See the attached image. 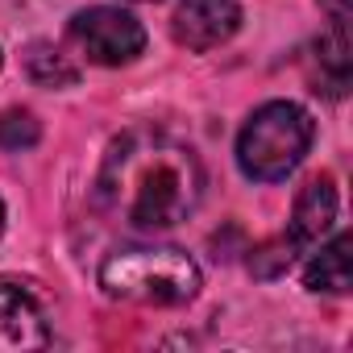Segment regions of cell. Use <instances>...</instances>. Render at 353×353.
Returning <instances> with one entry per match:
<instances>
[{"label": "cell", "instance_id": "obj_5", "mask_svg": "<svg viewBox=\"0 0 353 353\" xmlns=\"http://www.w3.org/2000/svg\"><path fill=\"white\" fill-rule=\"evenodd\" d=\"M241 30L237 0H179L170 17V34L188 50H212Z\"/></svg>", "mask_w": 353, "mask_h": 353}, {"label": "cell", "instance_id": "obj_4", "mask_svg": "<svg viewBox=\"0 0 353 353\" xmlns=\"http://www.w3.org/2000/svg\"><path fill=\"white\" fill-rule=\"evenodd\" d=\"M71 42L96 67H125L145 50V30L133 13L96 5V9H83L71 17Z\"/></svg>", "mask_w": 353, "mask_h": 353}, {"label": "cell", "instance_id": "obj_3", "mask_svg": "<svg viewBox=\"0 0 353 353\" xmlns=\"http://www.w3.org/2000/svg\"><path fill=\"white\" fill-rule=\"evenodd\" d=\"M312 137H316V125L299 104L270 100L241 125L237 166L254 183H279L303 162V154L312 150Z\"/></svg>", "mask_w": 353, "mask_h": 353}, {"label": "cell", "instance_id": "obj_14", "mask_svg": "<svg viewBox=\"0 0 353 353\" xmlns=\"http://www.w3.org/2000/svg\"><path fill=\"white\" fill-rule=\"evenodd\" d=\"M145 5H154V0H145Z\"/></svg>", "mask_w": 353, "mask_h": 353}, {"label": "cell", "instance_id": "obj_7", "mask_svg": "<svg viewBox=\"0 0 353 353\" xmlns=\"http://www.w3.org/2000/svg\"><path fill=\"white\" fill-rule=\"evenodd\" d=\"M336 221V188L328 174H320V179H312L299 200H295V212H291V241L295 245H312L320 241Z\"/></svg>", "mask_w": 353, "mask_h": 353}, {"label": "cell", "instance_id": "obj_6", "mask_svg": "<svg viewBox=\"0 0 353 353\" xmlns=\"http://www.w3.org/2000/svg\"><path fill=\"white\" fill-rule=\"evenodd\" d=\"M46 345H50V328L38 299L13 283H0V353H30Z\"/></svg>", "mask_w": 353, "mask_h": 353}, {"label": "cell", "instance_id": "obj_11", "mask_svg": "<svg viewBox=\"0 0 353 353\" xmlns=\"http://www.w3.org/2000/svg\"><path fill=\"white\" fill-rule=\"evenodd\" d=\"M38 137H42V125L34 112H26V108L0 112V150H30V145H38Z\"/></svg>", "mask_w": 353, "mask_h": 353}, {"label": "cell", "instance_id": "obj_12", "mask_svg": "<svg viewBox=\"0 0 353 353\" xmlns=\"http://www.w3.org/2000/svg\"><path fill=\"white\" fill-rule=\"evenodd\" d=\"M291 258H295V241H291V237H279V241H266V245L254 250L250 270H254L258 279H279V274L291 266Z\"/></svg>", "mask_w": 353, "mask_h": 353}, {"label": "cell", "instance_id": "obj_13", "mask_svg": "<svg viewBox=\"0 0 353 353\" xmlns=\"http://www.w3.org/2000/svg\"><path fill=\"white\" fill-rule=\"evenodd\" d=\"M0 233H5V204H0Z\"/></svg>", "mask_w": 353, "mask_h": 353}, {"label": "cell", "instance_id": "obj_9", "mask_svg": "<svg viewBox=\"0 0 353 353\" xmlns=\"http://www.w3.org/2000/svg\"><path fill=\"white\" fill-rule=\"evenodd\" d=\"M303 287L307 291H328V295H345L353 287V270H349V233H336L303 270Z\"/></svg>", "mask_w": 353, "mask_h": 353}, {"label": "cell", "instance_id": "obj_1", "mask_svg": "<svg viewBox=\"0 0 353 353\" xmlns=\"http://www.w3.org/2000/svg\"><path fill=\"white\" fill-rule=\"evenodd\" d=\"M204 196V166L192 145L174 141L158 129H129L104 154L96 200L100 208L133 229V233H162L188 221Z\"/></svg>", "mask_w": 353, "mask_h": 353}, {"label": "cell", "instance_id": "obj_8", "mask_svg": "<svg viewBox=\"0 0 353 353\" xmlns=\"http://www.w3.org/2000/svg\"><path fill=\"white\" fill-rule=\"evenodd\" d=\"M316 75H312V83H316V92H324V96H345V88H349V21H332L328 26V34L316 42Z\"/></svg>", "mask_w": 353, "mask_h": 353}, {"label": "cell", "instance_id": "obj_10", "mask_svg": "<svg viewBox=\"0 0 353 353\" xmlns=\"http://www.w3.org/2000/svg\"><path fill=\"white\" fill-rule=\"evenodd\" d=\"M26 71H30V79L42 83V88H71V83L79 79V71L67 63V54H59V50L46 46V42H34V46H30Z\"/></svg>", "mask_w": 353, "mask_h": 353}, {"label": "cell", "instance_id": "obj_2", "mask_svg": "<svg viewBox=\"0 0 353 353\" xmlns=\"http://www.w3.org/2000/svg\"><path fill=\"white\" fill-rule=\"evenodd\" d=\"M100 287L121 303L179 307L200 295V266L174 245H133L104 258Z\"/></svg>", "mask_w": 353, "mask_h": 353}]
</instances>
